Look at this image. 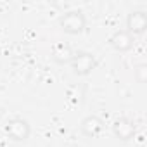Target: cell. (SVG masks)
Here are the masks:
<instances>
[{
	"label": "cell",
	"instance_id": "obj_1",
	"mask_svg": "<svg viewBox=\"0 0 147 147\" xmlns=\"http://www.w3.org/2000/svg\"><path fill=\"white\" fill-rule=\"evenodd\" d=\"M59 26L64 33L69 35H80L87 28V18L82 11H69L59 18Z\"/></svg>",
	"mask_w": 147,
	"mask_h": 147
},
{
	"label": "cell",
	"instance_id": "obj_2",
	"mask_svg": "<svg viewBox=\"0 0 147 147\" xmlns=\"http://www.w3.org/2000/svg\"><path fill=\"white\" fill-rule=\"evenodd\" d=\"M69 66H71V69H73L75 75L87 76V75H90V73L95 69L97 61H95V57L90 52H75L73 61L69 62Z\"/></svg>",
	"mask_w": 147,
	"mask_h": 147
},
{
	"label": "cell",
	"instance_id": "obj_3",
	"mask_svg": "<svg viewBox=\"0 0 147 147\" xmlns=\"http://www.w3.org/2000/svg\"><path fill=\"white\" fill-rule=\"evenodd\" d=\"M5 133L16 142H24L31 133V126L23 118H12L5 123Z\"/></svg>",
	"mask_w": 147,
	"mask_h": 147
},
{
	"label": "cell",
	"instance_id": "obj_4",
	"mask_svg": "<svg viewBox=\"0 0 147 147\" xmlns=\"http://www.w3.org/2000/svg\"><path fill=\"white\" fill-rule=\"evenodd\" d=\"M147 30V14L144 11H131L126 18V31L135 36L142 35Z\"/></svg>",
	"mask_w": 147,
	"mask_h": 147
},
{
	"label": "cell",
	"instance_id": "obj_5",
	"mask_svg": "<svg viewBox=\"0 0 147 147\" xmlns=\"http://www.w3.org/2000/svg\"><path fill=\"white\" fill-rule=\"evenodd\" d=\"M113 133H114L116 138L126 142V140L133 138V135H135V125L128 118H118L113 123Z\"/></svg>",
	"mask_w": 147,
	"mask_h": 147
},
{
	"label": "cell",
	"instance_id": "obj_6",
	"mask_svg": "<svg viewBox=\"0 0 147 147\" xmlns=\"http://www.w3.org/2000/svg\"><path fill=\"white\" fill-rule=\"evenodd\" d=\"M80 128H82V133H83L85 137L94 138V137L100 135V131L104 130V121H102L99 116L90 114V116H85V118L82 119Z\"/></svg>",
	"mask_w": 147,
	"mask_h": 147
},
{
	"label": "cell",
	"instance_id": "obj_7",
	"mask_svg": "<svg viewBox=\"0 0 147 147\" xmlns=\"http://www.w3.org/2000/svg\"><path fill=\"white\" fill-rule=\"evenodd\" d=\"M109 42H111V45H113L114 50H118V52H128L133 47L135 38L126 30H118V31L113 33V36H111Z\"/></svg>",
	"mask_w": 147,
	"mask_h": 147
},
{
	"label": "cell",
	"instance_id": "obj_8",
	"mask_svg": "<svg viewBox=\"0 0 147 147\" xmlns=\"http://www.w3.org/2000/svg\"><path fill=\"white\" fill-rule=\"evenodd\" d=\"M73 55H75V52H73V49H71L67 43L59 42V43H55L54 49H52V59H54L57 64H61V66L69 64V62L73 61Z\"/></svg>",
	"mask_w": 147,
	"mask_h": 147
},
{
	"label": "cell",
	"instance_id": "obj_9",
	"mask_svg": "<svg viewBox=\"0 0 147 147\" xmlns=\"http://www.w3.org/2000/svg\"><path fill=\"white\" fill-rule=\"evenodd\" d=\"M135 78L138 83H145V80H147V66L145 64H140L135 67Z\"/></svg>",
	"mask_w": 147,
	"mask_h": 147
},
{
	"label": "cell",
	"instance_id": "obj_10",
	"mask_svg": "<svg viewBox=\"0 0 147 147\" xmlns=\"http://www.w3.org/2000/svg\"><path fill=\"white\" fill-rule=\"evenodd\" d=\"M69 147H78V145H69Z\"/></svg>",
	"mask_w": 147,
	"mask_h": 147
}]
</instances>
